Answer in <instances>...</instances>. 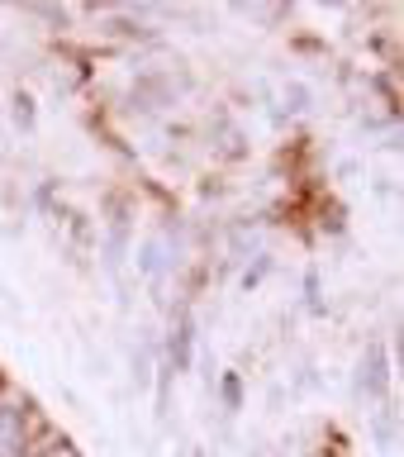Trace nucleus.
<instances>
[{"label":"nucleus","mask_w":404,"mask_h":457,"mask_svg":"<svg viewBox=\"0 0 404 457\" xmlns=\"http://www.w3.org/2000/svg\"><path fill=\"white\" fill-rule=\"evenodd\" d=\"M357 391H362L367 400H385V391H391V367H385V343L371 338L362 357H357Z\"/></svg>","instance_id":"f257e3e1"},{"label":"nucleus","mask_w":404,"mask_h":457,"mask_svg":"<svg viewBox=\"0 0 404 457\" xmlns=\"http://www.w3.org/2000/svg\"><path fill=\"white\" fill-rule=\"evenodd\" d=\"M10 110H14V129H20V134H34V129H38V100L29 96L24 86H14Z\"/></svg>","instance_id":"39448f33"},{"label":"nucleus","mask_w":404,"mask_h":457,"mask_svg":"<svg viewBox=\"0 0 404 457\" xmlns=\"http://www.w3.org/2000/svg\"><path fill=\"white\" fill-rule=\"evenodd\" d=\"M0 53H5V38H0Z\"/></svg>","instance_id":"6e6552de"},{"label":"nucleus","mask_w":404,"mask_h":457,"mask_svg":"<svg viewBox=\"0 0 404 457\" xmlns=\"http://www.w3.org/2000/svg\"><path fill=\"white\" fill-rule=\"evenodd\" d=\"M29 405H34V391L5 371V381H0V420H20Z\"/></svg>","instance_id":"7ed1b4c3"},{"label":"nucleus","mask_w":404,"mask_h":457,"mask_svg":"<svg viewBox=\"0 0 404 457\" xmlns=\"http://www.w3.org/2000/svg\"><path fill=\"white\" fill-rule=\"evenodd\" d=\"M219 400H224L228 414L243 410V377H238V371H224V377H219Z\"/></svg>","instance_id":"0eeeda50"},{"label":"nucleus","mask_w":404,"mask_h":457,"mask_svg":"<svg viewBox=\"0 0 404 457\" xmlns=\"http://www.w3.org/2000/svg\"><path fill=\"white\" fill-rule=\"evenodd\" d=\"M29 457H81V448H77V438H71L67 428H53L48 438H38L34 448H29Z\"/></svg>","instance_id":"20e7f679"},{"label":"nucleus","mask_w":404,"mask_h":457,"mask_svg":"<svg viewBox=\"0 0 404 457\" xmlns=\"http://www.w3.org/2000/svg\"><path fill=\"white\" fill-rule=\"evenodd\" d=\"M14 457H29V453H14Z\"/></svg>","instance_id":"1a4fd4ad"},{"label":"nucleus","mask_w":404,"mask_h":457,"mask_svg":"<svg viewBox=\"0 0 404 457\" xmlns=\"http://www.w3.org/2000/svg\"><path fill=\"white\" fill-rule=\"evenodd\" d=\"M281 96H285L281 120H291V114H309V86H305V81H285Z\"/></svg>","instance_id":"423d86ee"},{"label":"nucleus","mask_w":404,"mask_h":457,"mask_svg":"<svg viewBox=\"0 0 404 457\" xmlns=\"http://www.w3.org/2000/svg\"><path fill=\"white\" fill-rule=\"evenodd\" d=\"M153 353H157V338H143L128 348V386L143 395V391H153Z\"/></svg>","instance_id":"f03ea898"}]
</instances>
